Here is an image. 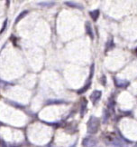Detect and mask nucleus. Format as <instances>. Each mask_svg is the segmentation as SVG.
<instances>
[{
	"instance_id": "1",
	"label": "nucleus",
	"mask_w": 137,
	"mask_h": 147,
	"mask_svg": "<svg viewBox=\"0 0 137 147\" xmlns=\"http://www.w3.org/2000/svg\"><path fill=\"white\" fill-rule=\"evenodd\" d=\"M100 126V121L96 116H91L87 123L88 133L90 134H95L98 133Z\"/></svg>"
},
{
	"instance_id": "2",
	"label": "nucleus",
	"mask_w": 137,
	"mask_h": 147,
	"mask_svg": "<svg viewBox=\"0 0 137 147\" xmlns=\"http://www.w3.org/2000/svg\"><path fill=\"white\" fill-rule=\"evenodd\" d=\"M105 142L108 145H112L114 147H123V143L116 134H107L104 137Z\"/></svg>"
},
{
	"instance_id": "3",
	"label": "nucleus",
	"mask_w": 137,
	"mask_h": 147,
	"mask_svg": "<svg viewBox=\"0 0 137 147\" xmlns=\"http://www.w3.org/2000/svg\"><path fill=\"white\" fill-rule=\"evenodd\" d=\"M83 147H98V141L93 137H86L82 141Z\"/></svg>"
},
{
	"instance_id": "4",
	"label": "nucleus",
	"mask_w": 137,
	"mask_h": 147,
	"mask_svg": "<svg viewBox=\"0 0 137 147\" xmlns=\"http://www.w3.org/2000/svg\"><path fill=\"white\" fill-rule=\"evenodd\" d=\"M101 95H102V92L99 91V90H96V91H94L92 94H91L90 99H91V101H92V103L94 105L96 104L99 101V99L101 98Z\"/></svg>"
},
{
	"instance_id": "5",
	"label": "nucleus",
	"mask_w": 137,
	"mask_h": 147,
	"mask_svg": "<svg viewBox=\"0 0 137 147\" xmlns=\"http://www.w3.org/2000/svg\"><path fill=\"white\" fill-rule=\"evenodd\" d=\"M115 84L117 87H121V88H125L128 86L129 82L125 81V80H121V79H117L115 78Z\"/></svg>"
},
{
	"instance_id": "6",
	"label": "nucleus",
	"mask_w": 137,
	"mask_h": 147,
	"mask_svg": "<svg viewBox=\"0 0 137 147\" xmlns=\"http://www.w3.org/2000/svg\"><path fill=\"white\" fill-rule=\"evenodd\" d=\"M86 31H87L88 35L91 37V39L94 38L93 30H92V27H91V25L89 24V22H87V23H86Z\"/></svg>"
},
{
	"instance_id": "7",
	"label": "nucleus",
	"mask_w": 137,
	"mask_h": 147,
	"mask_svg": "<svg viewBox=\"0 0 137 147\" xmlns=\"http://www.w3.org/2000/svg\"><path fill=\"white\" fill-rule=\"evenodd\" d=\"M89 16H90V18H92L94 21H96V19L98 18V16H99V10L90 11V12H89Z\"/></svg>"
},
{
	"instance_id": "8",
	"label": "nucleus",
	"mask_w": 137,
	"mask_h": 147,
	"mask_svg": "<svg viewBox=\"0 0 137 147\" xmlns=\"http://www.w3.org/2000/svg\"><path fill=\"white\" fill-rule=\"evenodd\" d=\"M91 86V80H88V82L85 84V86L82 87L81 89H79L78 91V94H83L85 92H87V90H88V88L90 87Z\"/></svg>"
},
{
	"instance_id": "9",
	"label": "nucleus",
	"mask_w": 137,
	"mask_h": 147,
	"mask_svg": "<svg viewBox=\"0 0 137 147\" xmlns=\"http://www.w3.org/2000/svg\"><path fill=\"white\" fill-rule=\"evenodd\" d=\"M65 4L67 5H68V7H76V8H82V7L78 3H75V2H71V1H67L65 2Z\"/></svg>"
},
{
	"instance_id": "10",
	"label": "nucleus",
	"mask_w": 137,
	"mask_h": 147,
	"mask_svg": "<svg viewBox=\"0 0 137 147\" xmlns=\"http://www.w3.org/2000/svg\"><path fill=\"white\" fill-rule=\"evenodd\" d=\"M87 105H88V102L86 101V100H83V104H82V105H81V110H80L81 115H85L86 109H87Z\"/></svg>"
},
{
	"instance_id": "11",
	"label": "nucleus",
	"mask_w": 137,
	"mask_h": 147,
	"mask_svg": "<svg viewBox=\"0 0 137 147\" xmlns=\"http://www.w3.org/2000/svg\"><path fill=\"white\" fill-rule=\"evenodd\" d=\"M28 14V11L26 10V11H24V12H22L18 16H17V18H16V19H15V24L17 23V22H18V21H20L23 18H24V16H25L26 15Z\"/></svg>"
},
{
	"instance_id": "12",
	"label": "nucleus",
	"mask_w": 137,
	"mask_h": 147,
	"mask_svg": "<svg viewBox=\"0 0 137 147\" xmlns=\"http://www.w3.org/2000/svg\"><path fill=\"white\" fill-rule=\"evenodd\" d=\"M55 3L54 2H53V1H48V2H39V5H54Z\"/></svg>"
},
{
	"instance_id": "13",
	"label": "nucleus",
	"mask_w": 137,
	"mask_h": 147,
	"mask_svg": "<svg viewBox=\"0 0 137 147\" xmlns=\"http://www.w3.org/2000/svg\"><path fill=\"white\" fill-rule=\"evenodd\" d=\"M113 47H114L113 40H110V41H108V43L106 44V50H108V49H111V48H112Z\"/></svg>"
},
{
	"instance_id": "14",
	"label": "nucleus",
	"mask_w": 137,
	"mask_h": 147,
	"mask_svg": "<svg viewBox=\"0 0 137 147\" xmlns=\"http://www.w3.org/2000/svg\"><path fill=\"white\" fill-rule=\"evenodd\" d=\"M7 21L5 20V24L3 25V28H2V29H1V32H0V33H2V32H3V31H4V30L5 29V26H7Z\"/></svg>"
},
{
	"instance_id": "15",
	"label": "nucleus",
	"mask_w": 137,
	"mask_h": 147,
	"mask_svg": "<svg viewBox=\"0 0 137 147\" xmlns=\"http://www.w3.org/2000/svg\"><path fill=\"white\" fill-rule=\"evenodd\" d=\"M0 146H1V147H8L7 144H5V143H3V142H1V143H0Z\"/></svg>"
},
{
	"instance_id": "16",
	"label": "nucleus",
	"mask_w": 137,
	"mask_h": 147,
	"mask_svg": "<svg viewBox=\"0 0 137 147\" xmlns=\"http://www.w3.org/2000/svg\"><path fill=\"white\" fill-rule=\"evenodd\" d=\"M76 146H77V144H76V143H75V144H73V145H71V146H70V147H76Z\"/></svg>"
},
{
	"instance_id": "17",
	"label": "nucleus",
	"mask_w": 137,
	"mask_h": 147,
	"mask_svg": "<svg viewBox=\"0 0 137 147\" xmlns=\"http://www.w3.org/2000/svg\"><path fill=\"white\" fill-rule=\"evenodd\" d=\"M136 55H137V48H136Z\"/></svg>"
},
{
	"instance_id": "18",
	"label": "nucleus",
	"mask_w": 137,
	"mask_h": 147,
	"mask_svg": "<svg viewBox=\"0 0 137 147\" xmlns=\"http://www.w3.org/2000/svg\"><path fill=\"white\" fill-rule=\"evenodd\" d=\"M135 147H137V145H136V146H135Z\"/></svg>"
}]
</instances>
